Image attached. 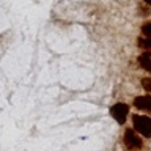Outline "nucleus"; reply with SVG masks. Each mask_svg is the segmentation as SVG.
Instances as JSON below:
<instances>
[{"label": "nucleus", "mask_w": 151, "mask_h": 151, "mask_svg": "<svg viewBox=\"0 0 151 151\" xmlns=\"http://www.w3.org/2000/svg\"><path fill=\"white\" fill-rule=\"evenodd\" d=\"M143 2H146V3H150V5H151V0H143Z\"/></svg>", "instance_id": "1a4fd4ad"}, {"label": "nucleus", "mask_w": 151, "mask_h": 151, "mask_svg": "<svg viewBox=\"0 0 151 151\" xmlns=\"http://www.w3.org/2000/svg\"><path fill=\"white\" fill-rule=\"evenodd\" d=\"M142 33H143V36H151V21L142 25Z\"/></svg>", "instance_id": "6e6552de"}, {"label": "nucleus", "mask_w": 151, "mask_h": 151, "mask_svg": "<svg viewBox=\"0 0 151 151\" xmlns=\"http://www.w3.org/2000/svg\"><path fill=\"white\" fill-rule=\"evenodd\" d=\"M110 115L118 124H124L126 118L129 115V106L124 102H116L115 106L110 107Z\"/></svg>", "instance_id": "7ed1b4c3"}, {"label": "nucleus", "mask_w": 151, "mask_h": 151, "mask_svg": "<svg viewBox=\"0 0 151 151\" xmlns=\"http://www.w3.org/2000/svg\"><path fill=\"white\" fill-rule=\"evenodd\" d=\"M140 83H142V88L151 94V77H143Z\"/></svg>", "instance_id": "0eeeda50"}, {"label": "nucleus", "mask_w": 151, "mask_h": 151, "mask_svg": "<svg viewBox=\"0 0 151 151\" xmlns=\"http://www.w3.org/2000/svg\"><path fill=\"white\" fill-rule=\"evenodd\" d=\"M134 107L139 110L151 112V94H145V96H137L134 99Z\"/></svg>", "instance_id": "20e7f679"}, {"label": "nucleus", "mask_w": 151, "mask_h": 151, "mask_svg": "<svg viewBox=\"0 0 151 151\" xmlns=\"http://www.w3.org/2000/svg\"><path fill=\"white\" fill-rule=\"evenodd\" d=\"M137 61H139V65H140L142 69L151 73V50L142 52V54L139 55V58H137Z\"/></svg>", "instance_id": "39448f33"}, {"label": "nucleus", "mask_w": 151, "mask_h": 151, "mask_svg": "<svg viewBox=\"0 0 151 151\" xmlns=\"http://www.w3.org/2000/svg\"><path fill=\"white\" fill-rule=\"evenodd\" d=\"M123 143L129 151H140L143 146V139L134 127H127L123 134Z\"/></svg>", "instance_id": "f257e3e1"}, {"label": "nucleus", "mask_w": 151, "mask_h": 151, "mask_svg": "<svg viewBox=\"0 0 151 151\" xmlns=\"http://www.w3.org/2000/svg\"><path fill=\"white\" fill-rule=\"evenodd\" d=\"M132 126L140 135L150 139L151 137V118L146 115H134L132 116Z\"/></svg>", "instance_id": "f03ea898"}, {"label": "nucleus", "mask_w": 151, "mask_h": 151, "mask_svg": "<svg viewBox=\"0 0 151 151\" xmlns=\"http://www.w3.org/2000/svg\"><path fill=\"white\" fill-rule=\"evenodd\" d=\"M137 46L143 50H151V36H143L137 40Z\"/></svg>", "instance_id": "423d86ee"}]
</instances>
